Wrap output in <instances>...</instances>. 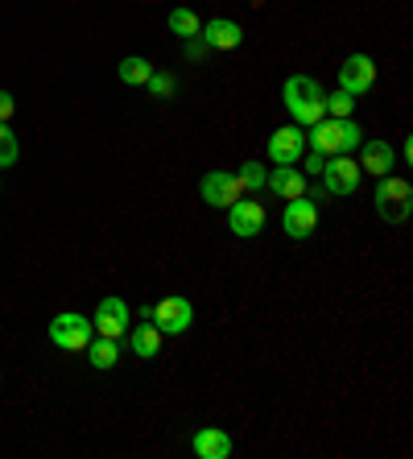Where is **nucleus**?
<instances>
[{"mask_svg": "<svg viewBox=\"0 0 413 459\" xmlns=\"http://www.w3.org/2000/svg\"><path fill=\"white\" fill-rule=\"evenodd\" d=\"M281 224H286L289 240H306V236H314L318 232V204L314 199H306V195L286 199V215H281Z\"/></svg>", "mask_w": 413, "mask_h": 459, "instance_id": "7", "label": "nucleus"}, {"mask_svg": "<svg viewBox=\"0 0 413 459\" xmlns=\"http://www.w3.org/2000/svg\"><path fill=\"white\" fill-rule=\"evenodd\" d=\"M145 87L153 91V100H174V96H178V79H174V75H158V71L149 75Z\"/></svg>", "mask_w": 413, "mask_h": 459, "instance_id": "24", "label": "nucleus"}, {"mask_svg": "<svg viewBox=\"0 0 413 459\" xmlns=\"http://www.w3.org/2000/svg\"><path fill=\"white\" fill-rule=\"evenodd\" d=\"M22 158V145H17V133H13L4 120H0V166H17Z\"/></svg>", "mask_w": 413, "mask_h": 459, "instance_id": "22", "label": "nucleus"}, {"mask_svg": "<svg viewBox=\"0 0 413 459\" xmlns=\"http://www.w3.org/2000/svg\"><path fill=\"white\" fill-rule=\"evenodd\" d=\"M199 195H202V204H207V207H232L236 199L244 195V186H240V178H236V174L211 170V174H202Z\"/></svg>", "mask_w": 413, "mask_h": 459, "instance_id": "9", "label": "nucleus"}, {"mask_svg": "<svg viewBox=\"0 0 413 459\" xmlns=\"http://www.w3.org/2000/svg\"><path fill=\"white\" fill-rule=\"evenodd\" d=\"M372 204H376V215H381L384 224H405L413 215V186L405 178H392L384 174L376 195H372Z\"/></svg>", "mask_w": 413, "mask_h": 459, "instance_id": "3", "label": "nucleus"}, {"mask_svg": "<svg viewBox=\"0 0 413 459\" xmlns=\"http://www.w3.org/2000/svg\"><path fill=\"white\" fill-rule=\"evenodd\" d=\"M265 220H269L265 207L256 204V199H244V195L236 199L232 207H228V228H232L236 236H244V240L261 232V228H265Z\"/></svg>", "mask_w": 413, "mask_h": 459, "instance_id": "12", "label": "nucleus"}, {"mask_svg": "<svg viewBox=\"0 0 413 459\" xmlns=\"http://www.w3.org/2000/svg\"><path fill=\"white\" fill-rule=\"evenodd\" d=\"M281 96H286V108H289V117L297 120L302 128L318 125V120L327 117V108H323V87L314 83L310 75H289L286 87H281Z\"/></svg>", "mask_w": 413, "mask_h": 459, "instance_id": "1", "label": "nucleus"}, {"mask_svg": "<svg viewBox=\"0 0 413 459\" xmlns=\"http://www.w3.org/2000/svg\"><path fill=\"white\" fill-rule=\"evenodd\" d=\"M323 166H327V153H310V158H306V174H314V178H318V174H323Z\"/></svg>", "mask_w": 413, "mask_h": 459, "instance_id": "27", "label": "nucleus"}, {"mask_svg": "<svg viewBox=\"0 0 413 459\" xmlns=\"http://www.w3.org/2000/svg\"><path fill=\"white\" fill-rule=\"evenodd\" d=\"M265 186L277 195V199H297V195H306V174L294 170V166H273Z\"/></svg>", "mask_w": 413, "mask_h": 459, "instance_id": "15", "label": "nucleus"}, {"mask_svg": "<svg viewBox=\"0 0 413 459\" xmlns=\"http://www.w3.org/2000/svg\"><path fill=\"white\" fill-rule=\"evenodd\" d=\"M13 112H17V100H13L9 91H0V120L9 125V120H13Z\"/></svg>", "mask_w": 413, "mask_h": 459, "instance_id": "26", "label": "nucleus"}, {"mask_svg": "<svg viewBox=\"0 0 413 459\" xmlns=\"http://www.w3.org/2000/svg\"><path fill=\"white\" fill-rule=\"evenodd\" d=\"M116 75H120V83H125V87H145L149 75H153V63H149V58H141V54H128L125 63L116 66Z\"/></svg>", "mask_w": 413, "mask_h": 459, "instance_id": "18", "label": "nucleus"}, {"mask_svg": "<svg viewBox=\"0 0 413 459\" xmlns=\"http://www.w3.org/2000/svg\"><path fill=\"white\" fill-rule=\"evenodd\" d=\"M191 451L199 459H228V455H232V438L223 435L219 427H202V430H194Z\"/></svg>", "mask_w": 413, "mask_h": 459, "instance_id": "13", "label": "nucleus"}, {"mask_svg": "<svg viewBox=\"0 0 413 459\" xmlns=\"http://www.w3.org/2000/svg\"><path fill=\"white\" fill-rule=\"evenodd\" d=\"M128 319H133V310H128L125 299H99L96 307V332L104 340H120L128 332Z\"/></svg>", "mask_w": 413, "mask_h": 459, "instance_id": "11", "label": "nucleus"}, {"mask_svg": "<svg viewBox=\"0 0 413 459\" xmlns=\"http://www.w3.org/2000/svg\"><path fill=\"white\" fill-rule=\"evenodd\" d=\"M50 343L63 348V352H87V343H91V323H87L83 315H74V310H63V315L50 319Z\"/></svg>", "mask_w": 413, "mask_h": 459, "instance_id": "5", "label": "nucleus"}, {"mask_svg": "<svg viewBox=\"0 0 413 459\" xmlns=\"http://www.w3.org/2000/svg\"><path fill=\"white\" fill-rule=\"evenodd\" d=\"M202 54H207V42H202V38H186V42H182V58H186V63H199Z\"/></svg>", "mask_w": 413, "mask_h": 459, "instance_id": "25", "label": "nucleus"}, {"mask_svg": "<svg viewBox=\"0 0 413 459\" xmlns=\"http://www.w3.org/2000/svg\"><path fill=\"white\" fill-rule=\"evenodd\" d=\"M323 195H356L360 191V178H364V170H360V161L356 158H348V153H335V158L323 166Z\"/></svg>", "mask_w": 413, "mask_h": 459, "instance_id": "6", "label": "nucleus"}, {"mask_svg": "<svg viewBox=\"0 0 413 459\" xmlns=\"http://www.w3.org/2000/svg\"><path fill=\"white\" fill-rule=\"evenodd\" d=\"M199 38L207 42V50H236V46L244 42V30L236 22H223V17H215V22L202 25Z\"/></svg>", "mask_w": 413, "mask_h": 459, "instance_id": "14", "label": "nucleus"}, {"mask_svg": "<svg viewBox=\"0 0 413 459\" xmlns=\"http://www.w3.org/2000/svg\"><path fill=\"white\" fill-rule=\"evenodd\" d=\"M128 348L141 356V360H153V356L161 352V332H158V323H141L137 332H128Z\"/></svg>", "mask_w": 413, "mask_h": 459, "instance_id": "17", "label": "nucleus"}, {"mask_svg": "<svg viewBox=\"0 0 413 459\" xmlns=\"http://www.w3.org/2000/svg\"><path fill=\"white\" fill-rule=\"evenodd\" d=\"M87 352H91V368H99V373H108V368H116L120 364V343L104 340V335L87 343Z\"/></svg>", "mask_w": 413, "mask_h": 459, "instance_id": "19", "label": "nucleus"}, {"mask_svg": "<svg viewBox=\"0 0 413 459\" xmlns=\"http://www.w3.org/2000/svg\"><path fill=\"white\" fill-rule=\"evenodd\" d=\"M236 178H240V186H244L248 195H261V191H265V178H269V174H265V166H256V161H244Z\"/></svg>", "mask_w": 413, "mask_h": 459, "instance_id": "21", "label": "nucleus"}, {"mask_svg": "<svg viewBox=\"0 0 413 459\" xmlns=\"http://www.w3.org/2000/svg\"><path fill=\"white\" fill-rule=\"evenodd\" d=\"M360 145H364V150H360V170L384 178V174H389V166L397 161L392 145H389V141H360Z\"/></svg>", "mask_w": 413, "mask_h": 459, "instance_id": "16", "label": "nucleus"}, {"mask_svg": "<svg viewBox=\"0 0 413 459\" xmlns=\"http://www.w3.org/2000/svg\"><path fill=\"white\" fill-rule=\"evenodd\" d=\"M340 87L348 91V96H364V91H372V87H376V63H372L368 54H351V58H343Z\"/></svg>", "mask_w": 413, "mask_h": 459, "instance_id": "8", "label": "nucleus"}, {"mask_svg": "<svg viewBox=\"0 0 413 459\" xmlns=\"http://www.w3.org/2000/svg\"><path fill=\"white\" fill-rule=\"evenodd\" d=\"M141 315H145L149 323H158L161 335H182V332H191V323H194V307L186 299H178V294L161 299L158 307H145Z\"/></svg>", "mask_w": 413, "mask_h": 459, "instance_id": "4", "label": "nucleus"}, {"mask_svg": "<svg viewBox=\"0 0 413 459\" xmlns=\"http://www.w3.org/2000/svg\"><path fill=\"white\" fill-rule=\"evenodd\" d=\"M166 25H170V33H178L182 42H186V38H199V33H202V22H199V13H194V9H170Z\"/></svg>", "mask_w": 413, "mask_h": 459, "instance_id": "20", "label": "nucleus"}, {"mask_svg": "<svg viewBox=\"0 0 413 459\" xmlns=\"http://www.w3.org/2000/svg\"><path fill=\"white\" fill-rule=\"evenodd\" d=\"M323 108H327L331 117L348 120V117H351V108H356V96H348V91H343V87H340V91H331V96L323 100Z\"/></svg>", "mask_w": 413, "mask_h": 459, "instance_id": "23", "label": "nucleus"}, {"mask_svg": "<svg viewBox=\"0 0 413 459\" xmlns=\"http://www.w3.org/2000/svg\"><path fill=\"white\" fill-rule=\"evenodd\" d=\"M364 141V128L356 125V120H340V117H323L318 120V125H310V145H314L318 153H351L356 150V145H360Z\"/></svg>", "mask_w": 413, "mask_h": 459, "instance_id": "2", "label": "nucleus"}, {"mask_svg": "<svg viewBox=\"0 0 413 459\" xmlns=\"http://www.w3.org/2000/svg\"><path fill=\"white\" fill-rule=\"evenodd\" d=\"M302 150H306V133L297 125L277 128L273 137H269V161H273V166H297Z\"/></svg>", "mask_w": 413, "mask_h": 459, "instance_id": "10", "label": "nucleus"}]
</instances>
